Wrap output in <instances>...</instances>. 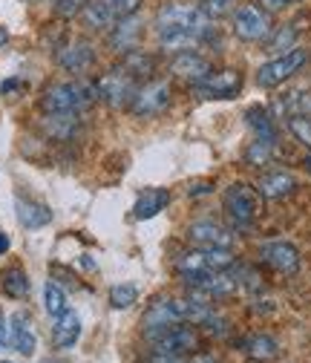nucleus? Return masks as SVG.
Masks as SVG:
<instances>
[{"label":"nucleus","mask_w":311,"mask_h":363,"mask_svg":"<svg viewBox=\"0 0 311 363\" xmlns=\"http://www.w3.org/2000/svg\"><path fill=\"white\" fill-rule=\"evenodd\" d=\"M98 99L96 84L86 81H67V84H52L40 99L43 113H81Z\"/></svg>","instance_id":"nucleus-1"},{"label":"nucleus","mask_w":311,"mask_h":363,"mask_svg":"<svg viewBox=\"0 0 311 363\" xmlns=\"http://www.w3.org/2000/svg\"><path fill=\"white\" fill-rule=\"evenodd\" d=\"M234 262L237 259L231 248H193L176 262V271L185 277H193V274H210V271H228Z\"/></svg>","instance_id":"nucleus-2"},{"label":"nucleus","mask_w":311,"mask_h":363,"mask_svg":"<svg viewBox=\"0 0 311 363\" xmlns=\"http://www.w3.org/2000/svg\"><path fill=\"white\" fill-rule=\"evenodd\" d=\"M305 64H308V52H305L302 47H294V50L283 52L280 58L262 64V67L256 69V84H259L262 89H274V86L285 84L291 75H297Z\"/></svg>","instance_id":"nucleus-3"},{"label":"nucleus","mask_w":311,"mask_h":363,"mask_svg":"<svg viewBox=\"0 0 311 363\" xmlns=\"http://www.w3.org/2000/svg\"><path fill=\"white\" fill-rule=\"evenodd\" d=\"M150 343H153V352H164V354H173V357H182V354H193L199 349V335L191 326L173 323V326L162 329L159 335H153Z\"/></svg>","instance_id":"nucleus-4"},{"label":"nucleus","mask_w":311,"mask_h":363,"mask_svg":"<svg viewBox=\"0 0 311 363\" xmlns=\"http://www.w3.org/2000/svg\"><path fill=\"white\" fill-rule=\"evenodd\" d=\"M136 81H132L124 69H113L107 75H101L96 81V93L101 101H107L110 107H121V104H130L132 96H136Z\"/></svg>","instance_id":"nucleus-5"},{"label":"nucleus","mask_w":311,"mask_h":363,"mask_svg":"<svg viewBox=\"0 0 311 363\" xmlns=\"http://www.w3.org/2000/svg\"><path fill=\"white\" fill-rule=\"evenodd\" d=\"M225 208L237 225H251L259 213V194L245 182H237L225 191Z\"/></svg>","instance_id":"nucleus-6"},{"label":"nucleus","mask_w":311,"mask_h":363,"mask_svg":"<svg viewBox=\"0 0 311 363\" xmlns=\"http://www.w3.org/2000/svg\"><path fill=\"white\" fill-rule=\"evenodd\" d=\"M271 32V18L265 9L254 6V4H245L237 9L234 15V35L239 40H262V38H268Z\"/></svg>","instance_id":"nucleus-7"},{"label":"nucleus","mask_w":311,"mask_h":363,"mask_svg":"<svg viewBox=\"0 0 311 363\" xmlns=\"http://www.w3.org/2000/svg\"><path fill=\"white\" fill-rule=\"evenodd\" d=\"M167 104H170V86L164 81H147L136 89V96L130 101V110L142 118H150V116L162 113Z\"/></svg>","instance_id":"nucleus-8"},{"label":"nucleus","mask_w":311,"mask_h":363,"mask_svg":"<svg viewBox=\"0 0 311 363\" xmlns=\"http://www.w3.org/2000/svg\"><path fill=\"white\" fill-rule=\"evenodd\" d=\"M159 29H173V26H185V29H196V32H208V15L196 6H185V4H167L159 18H156Z\"/></svg>","instance_id":"nucleus-9"},{"label":"nucleus","mask_w":311,"mask_h":363,"mask_svg":"<svg viewBox=\"0 0 311 363\" xmlns=\"http://www.w3.org/2000/svg\"><path fill=\"white\" fill-rule=\"evenodd\" d=\"M239 89H242V75L237 69H219V72H208L199 81L196 93H202L205 99H234L239 96Z\"/></svg>","instance_id":"nucleus-10"},{"label":"nucleus","mask_w":311,"mask_h":363,"mask_svg":"<svg viewBox=\"0 0 311 363\" xmlns=\"http://www.w3.org/2000/svg\"><path fill=\"white\" fill-rule=\"evenodd\" d=\"M188 240L193 248H231L234 237L216 222H193L188 228Z\"/></svg>","instance_id":"nucleus-11"},{"label":"nucleus","mask_w":311,"mask_h":363,"mask_svg":"<svg viewBox=\"0 0 311 363\" xmlns=\"http://www.w3.org/2000/svg\"><path fill=\"white\" fill-rule=\"evenodd\" d=\"M81 18H84V26L93 32H110L121 21L110 0H86L81 9Z\"/></svg>","instance_id":"nucleus-12"},{"label":"nucleus","mask_w":311,"mask_h":363,"mask_svg":"<svg viewBox=\"0 0 311 363\" xmlns=\"http://www.w3.org/2000/svg\"><path fill=\"white\" fill-rule=\"evenodd\" d=\"M58 64L67 72H86L96 64V52L86 40H72V43H67V47L58 50Z\"/></svg>","instance_id":"nucleus-13"},{"label":"nucleus","mask_w":311,"mask_h":363,"mask_svg":"<svg viewBox=\"0 0 311 363\" xmlns=\"http://www.w3.org/2000/svg\"><path fill=\"white\" fill-rule=\"evenodd\" d=\"M259 254L271 268H277L280 274H294L300 268V251L291 242H268V245H262Z\"/></svg>","instance_id":"nucleus-14"},{"label":"nucleus","mask_w":311,"mask_h":363,"mask_svg":"<svg viewBox=\"0 0 311 363\" xmlns=\"http://www.w3.org/2000/svg\"><path fill=\"white\" fill-rule=\"evenodd\" d=\"M9 346H15L21 354H32L38 346V337L32 332V317L26 311H15L9 317Z\"/></svg>","instance_id":"nucleus-15"},{"label":"nucleus","mask_w":311,"mask_h":363,"mask_svg":"<svg viewBox=\"0 0 311 363\" xmlns=\"http://www.w3.org/2000/svg\"><path fill=\"white\" fill-rule=\"evenodd\" d=\"M139 40H142V21H139L136 15L121 18V21L110 29V43H113V50H118V52L136 50Z\"/></svg>","instance_id":"nucleus-16"},{"label":"nucleus","mask_w":311,"mask_h":363,"mask_svg":"<svg viewBox=\"0 0 311 363\" xmlns=\"http://www.w3.org/2000/svg\"><path fill=\"white\" fill-rule=\"evenodd\" d=\"M245 124L256 133V139H259V142L277 145V124H274L271 110H265V107H259V104L248 107V110H245Z\"/></svg>","instance_id":"nucleus-17"},{"label":"nucleus","mask_w":311,"mask_h":363,"mask_svg":"<svg viewBox=\"0 0 311 363\" xmlns=\"http://www.w3.org/2000/svg\"><path fill=\"white\" fill-rule=\"evenodd\" d=\"M81 337V317L75 311H64L55 317V323H52V343L58 349H69L75 346V340Z\"/></svg>","instance_id":"nucleus-18"},{"label":"nucleus","mask_w":311,"mask_h":363,"mask_svg":"<svg viewBox=\"0 0 311 363\" xmlns=\"http://www.w3.org/2000/svg\"><path fill=\"white\" fill-rule=\"evenodd\" d=\"M170 72L179 75V78L202 81V78L210 72V64H208V58H202V55H196V52H179V55L170 61Z\"/></svg>","instance_id":"nucleus-19"},{"label":"nucleus","mask_w":311,"mask_h":363,"mask_svg":"<svg viewBox=\"0 0 311 363\" xmlns=\"http://www.w3.org/2000/svg\"><path fill=\"white\" fill-rule=\"evenodd\" d=\"M297 188V179L285 170H271V173H265L262 182H259V194L265 199H283L288 194H294Z\"/></svg>","instance_id":"nucleus-20"},{"label":"nucleus","mask_w":311,"mask_h":363,"mask_svg":"<svg viewBox=\"0 0 311 363\" xmlns=\"http://www.w3.org/2000/svg\"><path fill=\"white\" fill-rule=\"evenodd\" d=\"M118 69H124L132 81H150L153 78V69H156V61L147 55V52H142V50H130V52H124V58H121V67Z\"/></svg>","instance_id":"nucleus-21"},{"label":"nucleus","mask_w":311,"mask_h":363,"mask_svg":"<svg viewBox=\"0 0 311 363\" xmlns=\"http://www.w3.org/2000/svg\"><path fill=\"white\" fill-rule=\"evenodd\" d=\"M43 130H47L52 139H72L78 130V113H47L43 116Z\"/></svg>","instance_id":"nucleus-22"},{"label":"nucleus","mask_w":311,"mask_h":363,"mask_svg":"<svg viewBox=\"0 0 311 363\" xmlns=\"http://www.w3.org/2000/svg\"><path fill=\"white\" fill-rule=\"evenodd\" d=\"M170 202V194L162 191V188H153V191H145L139 199H136V208H132V216L136 219H153L156 213H162Z\"/></svg>","instance_id":"nucleus-23"},{"label":"nucleus","mask_w":311,"mask_h":363,"mask_svg":"<svg viewBox=\"0 0 311 363\" xmlns=\"http://www.w3.org/2000/svg\"><path fill=\"white\" fill-rule=\"evenodd\" d=\"M15 211H18V219H21L23 228H43V225L52 222V211L47 205H38V202L18 199L15 202Z\"/></svg>","instance_id":"nucleus-24"},{"label":"nucleus","mask_w":311,"mask_h":363,"mask_svg":"<svg viewBox=\"0 0 311 363\" xmlns=\"http://www.w3.org/2000/svg\"><path fill=\"white\" fill-rule=\"evenodd\" d=\"M297 35H300L297 21L277 26L274 32H268V38H265V52H288V50H294Z\"/></svg>","instance_id":"nucleus-25"},{"label":"nucleus","mask_w":311,"mask_h":363,"mask_svg":"<svg viewBox=\"0 0 311 363\" xmlns=\"http://www.w3.org/2000/svg\"><path fill=\"white\" fill-rule=\"evenodd\" d=\"M245 354H248L251 360H256V363H271V360L280 354V346H277V340L268 337V335H254V337L245 340Z\"/></svg>","instance_id":"nucleus-26"},{"label":"nucleus","mask_w":311,"mask_h":363,"mask_svg":"<svg viewBox=\"0 0 311 363\" xmlns=\"http://www.w3.org/2000/svg\"><path fill=\"white\" fill-rule=\"evenodd\" d=\"M159 40L167 50H185V47H193L196 40H202V32L185 29V26H173V29H159Z\"/></svg>","instance_id":"nucleus-27"},{"label":"nucleus","mask_w":311,"mask_h":363,"mask_svg":"<svg viewBox=\"0 0 311 363\" xmlns=\"http://www.w3.org/2000/svg\"><path fill=\"white\" fill-rule=\"evenodd\" d=\"M0 286H4V291L15 300H23L29 294V277L23 274V268H6L4 271V280H0Z\"/></svg>","instance_id":"nucleus-28"},{"label":"nucleus","mask_w":311,"mask_h":363,"mask_svg":"<svg viewBox=\"0 0 311 363\" xmlns=\"http://www.w3.org/2000/svg\"><path fill=\"white\" fill-rule=\"evenodd\" d=\"M274 159V145H268V142H251L248 147H245V162L248 164H254V167H265Z\"/></svg>","instance_id":"nucleus-29"},{"label":"nucleus","mask_w":311,"mask_h":363,"mask_svg":"<svg viewBox=\"0 0 311 363\" xmlns=\"http://www.w3.org/2000/svg\"><path fill=\"white\" fill-rule=\"evenodd\" d=\"M43 306H47V311L52 317H58V314L67 311V294L61 291V286H55V283L43 286Z\"/></svg>","instance_id":"nucleus-30"},{"label":"nucleus","mask_w":311,"mask_h":363,"mask_svg":"<svg viewBox=\"0 0 311 363\" xmlns=\"http://www.w3.org/2000/svg\"><path fill=\"white\" fill-rule=\"evenodd\" d=\"M136 297H139V289L130 286V283H121V286H113V289H110V303H113V308H130L132 303H136Z\"/></svg>","instance_id":"nucleus-31"},{"label":"nucleus","mask_w":311,"mask_h":363,"mask_svg":"<svg viewBox=\"0 0 311 363\" xmlns=\"http://www.w3.org/2000/svg\"><path fill=\"white\" fill-rule=\"evenodd\" d=\"M288 130H291V135H294L300 145L311 147V118H305V116H288Z\"/></svg>","instance_id":"nucleus-32"},{"label":"nucleus","mask_w":311,"mask_h":363,"mask_svg":"<svg viewBox=\"0 0 311 363\" xmlns=\"http://www.w3.org/2000/svg\"><path fill=\"white\" fill-rule=\"evenodd\" d=\"M237 4L239 0H202V12L208 18H222V15H228Z\"/></svg>","instance_id":"nucleus-33"},{"label":"nucleus","mask_w":311,"mask_h":363,"mask_svg":"<svg viewBox=\"0 0 311 363\" xmlns=\"http://www.w3.org/2000/svg\"><path fill=\"white\" fill-rule=\"evenodd\" d=\"M237 283L245 286L248 291H259V289H262V277L256 274L251 265H242V268H239V280H237Z\"/></svg>","instance_id":"nucleus-34"},{"label":"nucleus","mask_w":311,"mask_h":363,"mask_svg":"<svg viewBox=\"0 0 311 363\" xmlns=\"http://www.w3.org/2000/svg\"><path fill=\"white\" fill-rule=\"evenodd\" d=\"M84 4H86V0H55V15L72 18V15H78L84 9Z\"/></svg>","instance_id":"nucleus-35"},{"label":"nucleus","mask_w":311,"mask_h":363,"mask_svg":"<svg viewBox=\"0 0 311 363\" xmlns=\"http://www.w3.org/2000/svg\"><path fill=\"white\" fill-rule=\"evenodd\" d=\"M113 9L118 12V18H130V15H136L139 6H142V0H110Z\"/></svg>","instance_id":"nucleus-36"},{"label":"nucleus","mask_w":311,"mask_h":363,"mask_svg":"<svg viewBox=\"0 0 311 363\" xmlns=\"http://www.w3.org/2000/svg\"><path fill=\"white\" fill-rule=\"evenodd\" d=\"M259 4V9H265V12H283L285 6H288V0H256Z\"/></svg>","instance_id":"nucleus-37"},{"label":"nucleus","mask_w":311,"mask_h":363,"mask_svg":"<svg viewBox=\"0 0 311 363\" xmlns=\"http://www.w3.org/2000/svg\"><path fill=\"white\" fill-rule=\"evenodd\" d=\"M185 363H216V357H210V354H205V352H193L191 360H185Z\"/></svg>","instance_id":"nucleus-38"},{"label":"nucleus","mask_w":311,"mask_h":363,"mask_svg":"<svg viewBox=\"0 0 311 363\" xmlns=\"http://www.w3.org/2000/svg\"><path fill=\"white\" fill-rule=\"evenodd\" d=\"M0 346H9V332H6V323L0 320Z\"/></svg>","instance_id":"nucleus-39"},{"label":"nucleus","mask_w":311,"mask_h":363,"mask_svg":"<svg viewBox=\"0 0 311 363\" xmlns=\"http://www.w3.org/2000/svg\"><path fill=\"white\" fill-rule=\"evenodd\" d=\"M6 251H9V237L0 231V254H6Z\"/></svg>","instance_id":"nucleus-40"},{"label":"nucleus","mask_w":311,"mask_h":363,"mask_svg":"<svg viewBox=\"0 0 311 363\" xmlns=\"http://www.w3.org/2000/svg\"><path fill=\"white\" fill-rule=\"evenodd\" d=\"M208 191H210L208 185H193V191H191V194H208Z\"/></svg>","instance_id":"nucleus-41"},{"label":"nucleus","mask_w":311,"mask_h":363,"mask_svg":"<svg viewBox=\"0 0 311 363\" xmlns=\"http://www.w3.org/2000/svg\"><path fill=\"white\" fill-rule=\"evenodd\" d=\"M43 363H64V360H52V357H50V360H43Z\"/></svg>","instance_id":"nucleus-42"},{"label":"nucleus","mask_w":311,"mask_h":363,"mask_svg":"<svg viewBox=\"0 0 311 363\" xmlns=\"http://www.w3.org/2000/svg\"><path fill=\"white\" fill-rule=\"evenodd\" d=\"M0 363H12V360H0Z\"/></svg>","instance_id":"nucleus-43"},{"label":"nucleus","mask_w":311,"mask_h":363,"mask_svg":"<svg viewBox=\"0 0 311 363\" xmlns=\"http://www.w3.org/2000/svg\"><path fill=\"white\" fill-rule=\"evenodd\" d=\"M288 4H297V0H288Z\"/></svg>","instance_id":"nucleus-44"}]
</instances>
